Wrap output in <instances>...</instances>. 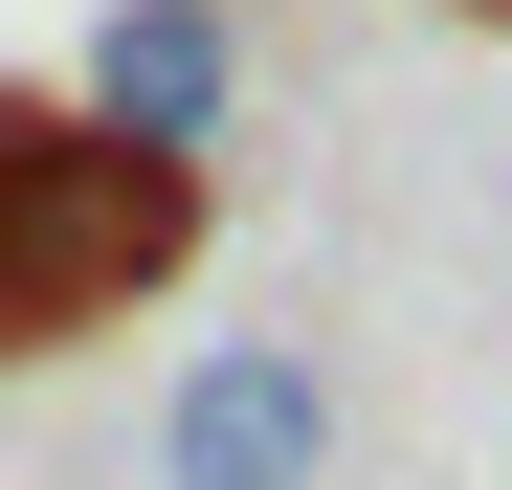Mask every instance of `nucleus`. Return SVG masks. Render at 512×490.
I'll return each mask as SVG.
<instances>
[{
	"mask_svg": "<svg viewBox=\"0 0 512 490\" xmlns=\"http://www.w3.org/2000/svg\"><path fill=\"white\" fill-rule=\"evenodd\" d=\"M134 268H179V156H112V134H23V112H0V357L90 335Z\"/></svg>",
	"mask_w": 512,
	"mask_h": 490,
	"instance_id": "1",
	"label": "nucleus"
},
{
	"mask_svg": "<svg viewBox=\"0 0 512 490\" xmlns=\"http://www.w3.org/2000/svg\"><path fill=\"white\" fill-rule=\"evenodd\" d=\"M156 490H334V357L312 335H201L156 401Z\"/></svg>",
	"mask_w": 512,
	"mask_h": 490,
	"instance_id": "2",
	"label": "nucleus"
},
{
	"mask_svg": "<svg viewBox=\"0 0 512 490\" xmlns=\"http://www.w3.org/2000/svg\"><path fill=\"white\" fill-rule=\"evenodd\" d=\"M90 112H112V156H201L223 23H201V0H112V23H90Z\"/></svg>",
	"mask_w": 512,
	"mask_h": 490,
	"instance_id": "3",
	"label": "nucleus"
}]
</instances>
